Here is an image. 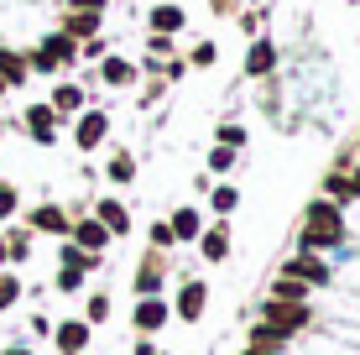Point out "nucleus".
Returning a JSON list of instances; mask_svg holds the SVG:
<instances>
[{
    "label": "nucleus",
    "instance_id": "obj_15",
    "mask_svg": "<svg viewBox=\"0 0 360 355\" xmlns=\"http://www.w3.org/2000/svg\"><path fill=\"white\" fill-rule=\"evenodd\" d=\"M0 79H6V89H16V84L27 79V63H21L16 53H6V47H0Z\"/></svg>",
    "mask_w": 360,
    "mask_h": 355
},
{
    "label": "nucleus",
    "instance_id": "obj_24",
    "mask_svg": "<svg viewBox=\"0 0 360 355\" xmlns=\"http://www.w3.org/2000/svg\"><path fill=\"white\" fill-rule=\"evenodd\" d=\"M110 178H115V183H131V178H136V162H131L126 152H120L115 162H110Z\"/></svg>",
    "mask_w": 360,
    "mask_h": 355
},
{
    "label": "nucleus",
    "instance_id": "obj_18",
    "mask_svg": "<svg viewBox=\"0 0 360 355\" xmlns=\"http://www.w3.org/2000/svg\"><path fill=\"white\" fill-rule=\"evenodd\" d=\"M131 79H136L131 58H105V84H131Z\"/></svg>",
    "mask_w": 360,
    "mask_h": 355
},
{
    "label": "nucleus",
    "instance_id": "obj_25",
    "mask_svg": "<svg viewBox=\"0 0 360 355\" xmlns=\"http://www.w3.org/2000/svg\"><path fill=\"white\" fill-rule=\"evenodd\" d=\"M16 298H21V283L16 277H0V309H11Z\"/></svg>",
    "mask_w": 360,
    "mask_h": 355
},
{
    "label": "nucleus",
    "instance_id": "obj_14",
    "mask_svg": "<svg viewBox=\"0 0 360 355\" xmlns=\"http://www.w3.org/2000/svg\"><path fill=\"white\" fill-rule=\"evenodd\" d=\"M271 63H277V53H271V42H256L251 53H245V73H271Z\"/></svg>",
    "mask_w": 360,
    "mask_h": 355
},
{
    "label": "nucleus",
    "instance_id": "obj_5",
    "mask_svg": "<svg viewBox=\"0 0 360 355\" xmlns=\"http://www.w3.org/2000/svg\"><path fill=\"white\" fill-rule=\"evenodd\" d=\"M282 277H297L303 288H314V283H329V266H324V262H314V256H292Z\"/></svg>",
    "mask_w": 360,
    "mask_h": 355
},
{
    "label": "nucleus",
    "instance_id": "obj_27",
    "mask_svg": "<svg viewBox=\"0 0 360 355\" xmlns=\"http://www.w3.org/2000/svg\"><path fill=\"white\" fill-rule=\"evenodd\" d=\"M230 162H235V152H230V146H214V152H209V167H214V173H225Z\"/></svg>",
    "mask_w": 360,
    "mask_h": 355
},
{
    "label": "nucleus",
    "instance_id": "obj_23",
    "mask_svg": "<svg viewBox=\"0 0 360 355\" xmlns=\"http://www.w3.org/2000/svg\"><path fill=\"white\" fill-rule=\"evenodd\" d=\"M136 288H141V292H146V298H152V292H157V288H162V262H157V256H152V262H146V266H141V283H136Z\"/></svg>",
    "mask_w": 360,
    "mask_h": 355
},
{
    "label": "nucleus",
    "instance_id": "obj_29",
    "mask_svg": "<svg viewBox=\"0 0 360 355\" xmlns=\"http://www.w3.org/2000/svg\"><path fill=\"white\" fill-rule=\"evenodd\" d=\"M240 141H245V131H240V126H219V146H230V152H235Z\"/></svg>",
    "mask_w": 360,
    "mask_h": 355
},
{
    "label": "nucleus",
    "instance_id": "obj_21",
    "mask_svg": "<svg viewBox=\"0 0 360 355\" xmlns=\"http://www.w3.org/2000/svg\"><path fill=\"white\" fill-rule=\"evenodd\" d=\"M271 298H282V303H303V298H308V288L297 283V277H282V283L271 288Z\"/></svg>",
    "mask_w": 360,
    "mask_h": 355
},
{
    "label": "nucleus",
    "instance_id": "obj_35",
    "mask_svg": "<svg viewBox=\"0 0 360 355\" xmlns=\"http://www.w3.org/2000/svg\"><path fill=\"white\" fill-rule=\"evenodd\" d=\"M6 355H27V350H6Z\"/></svg>",
    "mask_w": 360,
    "mask_h": 355
},
{
    "label": "nucleus",
    "instance_id": "obj_11",
    "mask_svg": "<svg viewBox=\"0 0 360 355\" xmlns=\"http://www.w3.org/2000/svg\"><path fill=\"white\" fill-rule=\"evenodd\" d=\"M136 324H141V329H162L167 324V303L162 298H146L141 309H136Z\"/></svg>",
    "mask_w": 360,
    "mask_h": 355
},
{
    "label": "nucleus",
    "instance_id": "obj_28",
    "mask_svg": "<svg viewBox=\"0 0 360 355\" xmlns=\"http://www.w3.org/2000/svg\"><path fill=\"white\" fill-rule=\"evenodd\" d=\"M235 199H240L235 188H214V209H219V214H230V209H235Z\"/></svg>",
    "mask_w": 360,
    "mask_h": 355
},
{
    "label": "nucleus",
    "instance_id": "obj_30",
    "mask_svg": "<svg viewBox=\"0 0 360 355\" xmlns=\"http://www.w3.org/2000/svg\"><path fill=\"white\" fill-rule=\"evenodd\" d=\"M6 214H16V188H11V183H0V219Z\"/></svg>",
    "mask_w": 360,
    "mask_h": 355
},
{
    "label": "nucleus",
    "instance_id": "obj_12",
    "mask_svg": "<svg viewBox=\"0 0 360 355\" xmlns=\"http://www.w3.org/2000/svg\"><path fill=\"white\" fill-rule=\"evenodd\" d=\"M324 193H329V199H340V204H345V199H355V183L345 178V162H340V167H334V173L324 178Z\"/></svg>",
    "mask_w": 360,
    "mask_h": 355
},
{
    "label": "nucleus",
    "instance_id": "obj_36",
    "mask_svg": "<svg viewBox=\"0 0 360 355\" xmlns=\"http://www.w3.org/2000/svg\"><path fill=\"white\" fill-rule=\"evenodd\" d=\"M245 355H266V350H245Z\"/></svg>",
    "mask_w": 360,
    "mask_h": 355
},
{
    "label": "nucleus",
    "instance_id": "obj_3",
    "mask_svg": "<svg viewBox=\"0 0 360 355\" xmlns=\"http://www.w3.org/2000/svg\"><path fill=\"white\" fill-rule=\"evenodd\" d=\"M297 324H308V309H303V303L266 298V329H277V335H292Z\"/></svg>",
    "mask_w": 360,
    "mask_h": 355
},
{
    "label": "nucleus",
    "instance_id": "obj_19",
    "mask_svg": "<svg viewBox=\"0 0 360 355\" xmlns=\"http://www.w3.org/2000/svg\"><path fill=\"white\" fill-rule=\"evenodd\" d=\"M167 230H172V240H193V235H198V214H193V209H178Z\"/></svg>",
    "mask_w": 360,
    "mask_h": 355
},
{
    "label": "nucleus",
    "instance_id": "obj_9",
    "mask_svg": "<svg viewBox=\"0 0 360 355\" xmlns=\"http://www.w3.org/2000/svg\"><path fill=\"white\" fill-rule=\"evenodd\" d=\"M204 298H209V292H204V283H188V288H183L178 292V319H198V314H204Z\"/></svg>",
    "mask_w": 360,
    "mask_h": 355
},
{
    "label": "nucleus",
    "instance_id": "obj_7",
    "mask_svg": "<svg viewBox=\"0 0 360 355\" xmlns=\"http://www.w3.org/2000/svg\"><path fill=\"white\" fill-rule=\"evenodd\" d=\"M84 345H89V324H84V319L58 324V350H63V355H79Z\"/></svg>",
    "mask_w": 360,
    "mask_h": 355
},
{
    "label": "nucleus",
    "instance_id": "obj_32",
    "mask_svg": "<svg viewBox=\"0 0 360 355\" xmlns=\"http://www.w3.org/2000/svg\"><path fill=\"white\" fill-rule=\"evenodd\" d=\"M152 246H157V251H162V246H172V230H167V219H162V225H152Z\"/></svg>",
    "mask_w": 360,
    "mask_h": 355
},
{
    "label": "nucleus",
    "instance_id": "obj_2",
    "mask_svg": "<svg viewBox=\"0 0 360 355\" xmlns=\"http://www.w3.org/2000/svg\"><path fill=\"white\" fill-rule=\"evenodd\" d=\"M73 58H79V42H73V37H47L42 47H37L32 53V68H42V73H53V68H63V63H73Z\"/></svg>",
    "mask_w": 360,
    "mask_h": 355
},
{
    "label": "nucleus",
    "instance_id": "obj_1",
    "mask_svg": "<svg viewBox=\"0 0 360 355\" xmlns=\"http://www.w3.org/2000/svg\"><path fill=\"white\" fill-rule=\"evenodd\" d=\"M345 240V214L334 199H319L308 204V225H303V251H324V246H340Z\"/></svg>",
    "mask_w": 360,
    "mask_h": 355
},
{
    "label": "nucleus",
    "instance_id": "obj_31",
    "mask_svg": "<svg viewBox=\"0 0 360 355\" xmlns=\"http://www.w3.org/2000/svg\"><path fill=\"white\" fill-rule=\"evenodd\" d=\"M214 58H219V47H193V68H209V63H214Z\"/></svg>",
    "mask_w": 360,
    "mask_h": 355
},
{
    "label": "nucleus",
    "instance_id": "obj_16",
    "mask_svg": "<svg viewBox=\"0 0 360 355\" xmlns=\"http://www.w3.org/2000/svg\"><path fill=\"white\" fill-rule=\"evenodd\" d=\"M99 225H105V230H110V235H120V230H126V225H131V219H126V209H120V204H115V199H105V204H99Z\"/></svg>",
    "mask_w": 360,
    "mask_h": 355
},
{
    "label": "nucleus",
    "instance_id": "obj_34",
    "mask_svg": "<svg viewBox=\"0 0 360 355\" xmlns=\"http://www.w3.org/2000/svg\"><path fill=\"white\" fill-rule=\"evenodd\" d=\"M214 11H235V0H214Z\"/></svg>",
    "mask_w": 360,
    "mask_h": 355
},
{
    "label": "nucleus",
    "instance_id": "obj_26",
    "mask_svg": "<svg viewBox=\"0 0 360 355\" xmlns=\"http://www.w3.org/2000/svg\"><path fill=\"white\" fill-rule=\"evenodd\" d=\"M58 288H63V292H79V288H84V272H79V266H63V277H58Z\"/></svg>",
    "mask_w": 360,
    "mask_h": 355
},
{
    "label": "nucleus",
    "instance_id": "obj_13",
    "mask_svg": "<svg viewBox=\"0 0 360 355\" xmlns=\"http://www.w3.org/2000/svg\"><path fill=\"white\" fill-rule=\"evenodd\" d=\"M152 27H157V37L183 32V11H178V6H157V11H152Z\"/></svg>",
    "mask_w": 360,
    "mask_h": 355
},
{
    "label": "nucleus",
    "instance_id": "obj_6",
    "mask_svg": "<svg viewBox=\"0 0 360 355\" xmlns=\"http://www.w3.org/2000/svg\"><path fill=\"white\" fill-rule=\"evenodd\" d=\"M105 240H110V230L105 225H99V219H79V225H73V246H79V251H99V246H105Z\"/></svg>",
    "mask_w": 360,
    "mask_h": 355
},
{
    "label": "nucleus",
    "instance_id": "obj_10",
    "mask_svg": "<svg viewBox=\"0 0 360 355\" xmlns=\"http://www.w3.org/2000/svg\"><path fill=\"white\" fill-rule=\"evenodd\" d=\"M198 246H204V256H209V262H225V251H230V235H225V225L204 230V235H198Z\"/></svg>",
    "mask_w": 360,
    "mask_h": 355
},
{
    "label": "nucleus",
    "instance_id": "obj_4",
    "mask_svg": "<svg viewBox=\"0 0 360 355\" xmlns=\"http://www.w3.org/2000/svg\"><path fill=\"white\" fill-rule=\"evenodd\" d=\"M27 131H32V141H53L58 136V110L53 105H32L27 110Z\"/></svg>",
    "mask_w": 360,
    "mask_h": 355
},
{
    "label": "nucleus",
    "instance_id": "obj_33",
    "mask_svg": "<svg viewBox=\"0 0 360 355\" xmlns=\"http://www.w3.org/2000/svg\"><path fill=\"white\" fill-rule=\"evenodd\" d=\"M345 178H350V183H355V193H360V162H355V167L345 162Z\"/></svg>",
    "mask_w": 360,
    "mask_h": 355
},
{
    "label": "nucleus",
    "instance_id": "obj_8",
    "mask_svg": "<svg viewBox=\"0 0 360 355\" xmlns=\"http://www.w3.org/2000/svg\"><path fill=\"white\" fill-rule=\"evenodd\" d=\"M105 131H110V120L99 115V110H89V115L79 120V131H73V136H79V146L89 152V146H99V141H105Z\"/></svg>",
    "mask_w": 360,
    "mask_h": 355
},
{
    "label": "nucleus",
    "instance_id": "obj_22",
    "mask_svg": "<svg viewBox=\"0 0 360 355\" xmlns=\"http://www.w3.org/2000/svg\"><path fill=\"white\" fill-rule=\"evenodd\" d=\"M282 340H288V335H277V329H256V335H251V350H266V355H277L282 350Z\"/></svg>",
    "mask_w": 360,
    "mask_h": 355
},
{
    "label": "nucleus",
    "instance_id": "obj_20",
    "mask_svg": "<svg viewBox=\"0 0 360 355\" xmlns=\"http://www.w3.org/2000/svg\"><path fill=\"white\" fill-rule=\"evenodd\" d=\"M53 110H84V89L79 84H58L53 89Z\"/></svg>",
    "mask_w": 360,
    "mask_h": 355
},
{
    "label": "nucleus",
    "instance_id": "obj_17",
    "mask_svg": "<svg viewBox=\"0 0 360 355\" xmlns=\"http://www.w3.org/2000/svg\"><path fill=\"white\" fill-rule=\"evenodd\" d=\"M32 225H37V230H53V235H63V230H68V219H63V209H53V204H42V209L32 214Z\"/></svg>",
    "mask_w": 360,
    "mask_h": 355
}]
</instances>
